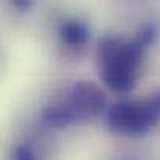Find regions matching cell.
Here are the masks:
<instances>
[{
	"instance_id": "obj_1",
	"label": "cell",
	"mask_w": 160,
	"mask_h": 160,
	"mask_svg": "<svg viewBox=\"0 0 160 160\" xmlns=\"http://www.w3.org/2000/svg\"><path fill=\"white\" fill-rule=\"evenodd\" d=\"M145 48L134 41L106 36L97 48L100 78L115 93H129L137 82V72Z\"/></svg>"
},
{
	"instance_id": "obj_2",
	"label": "cell",
	"mask_w": 160,
	"mask_h": 160,
	"mask_svg": "<svg viewBox=\"0 0 160 160\" xmlns=\"http://www.w3.org/2000/svg\"><path fill=\"white\" fill-rule=\"evenodd\" d=\"M109 129L120 135H145L160 123L149 101L121 100L107 109Z\"/></svg>"
},
{
	"instance_id": "obj_3",
	"label": "cell",
	"mask_w": 160,
	"mask_h": 160,
	"mask_svg": "<svg viewBox=\"0 0 160 160\" xmlns=\"http://www.w3.org/2000/svg\"><path fill=\"white\" fill-rule=\"evenodd\" d=\"M68 103L78 120L95 118L106 109V95L92 81H76L68 92Z\"/></svg>"
},
{
	"instance_id": "obj_4",
	"label": "cell",
	"mask_w": 160,
	"mask_h": 160,
	"mask_svg": "<svg viewBox=\"0 0 160 160\" xmlns=\"http://www.w3.org/2000/svg\"><path fill=\"white\" fill-rule=\"evenodd\" d=\"M76 120H78V117L68 101L67 103H53L45 107L42 112L44 124H47L48 128H53V129L68 128Z\"/></svg>"
},
{
	"instance_id": "obj_5",
	"label": "cell",
	"mask_w": 160,
	"mask_h": 160,
	"mask_svg": "<svg viewBox=\"0 0 160 160\" xmlns=\"http://www.w3.org/2000/svg\"><path fill=\"white\" fill-rule=\"evenodd\" d=\"M59 38L70 48H79L89 41V28L84 22L70 19L62 22L59 28Z\"/></svg>"
},
{
	"instance_id": "obj_6",
	"label": "cell",
	"mask_w": 160,
	"mask_h": 160,
	"mask_svg": "<svg viewBox=\"0 0 160 160\" xmlns=\"http://www.w3.org/2000/svg\"><path fill=\"white\" fill-rule=\"evenodd\" d=\"M157 38H159V27H157L156 23H146L145 27L140 28V31H138L135 41L146 50L148 47H151V45L156 42Z\"/></svg>"
},
{
	"instance_id": "obj_7",
	"label": "cell",
	"mask_w": 160,
	"mask_h": 160,
	"mask_svg": "<svg viewBox=\"0 0 160 160\" xmlns=\"http://www.w3.org/2000/svg\"><path fill=\"white\" fill-rule=\"evenodd\" d=\"M14 157L17 160H31L34 159V152H33V149H31V146H28V145H22V146H19L16 151H14Z\"/></svg>"
},
{
	"instance_id": "obj_8",
	"label": "cell",
	"mask_w": 160,
	"mask_h": 160,
	"mask_svg": "<svg viewBox=\"0 0 160 160\" xmlns=\"http://www.w3.org/2000/svg\"><path fill=\"white\" fill-rule=\"evenodd\" d=\"M12 3L20 11H28L33 6V0H12Z\"/></svg>"
}]
</instances>
